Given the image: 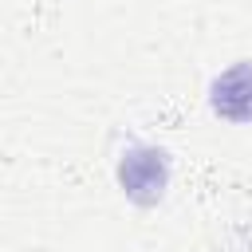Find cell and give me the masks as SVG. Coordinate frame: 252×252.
<instances>
[{"label": "cell", "mask_w": 252, "mask_h": 252, "mask_svg": "<svg viewBox=\"0 0 252 252\" xmlns=\"http://www.w3.org/2000/svg\"><path fill=\"white\" fill-rule=\"evenodd\" d=\"M213 114L228 122H252V63H232L209 87Z\"/></svg>", "instance_id": "cell-2"}, {"label": "cell", "mask_w": 252, "mask_h": 252, "mask_svg": "<svg viewBox=\"0 0 252 252\" xmlns=\"http://www.w3.org/2000/svg\"><path fill=\"white\" fill-rule=\"evenodd\" d=\"M169 181V161L154 146H134L118 161V185L134 205H158Z\"/></svg>", "instance_id": "cell-1"}]
</instances>
